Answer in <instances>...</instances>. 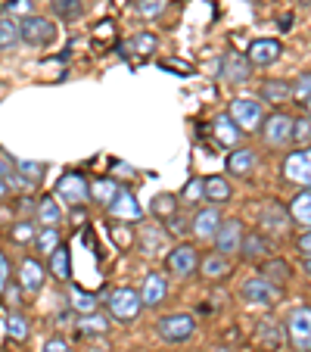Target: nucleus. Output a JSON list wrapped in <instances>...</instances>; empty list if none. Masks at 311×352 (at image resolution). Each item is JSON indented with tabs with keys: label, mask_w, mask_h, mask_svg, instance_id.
<instances>
[{
	"label": "nucleus",
	"mask_w": 311,
	"mask_h": 352,
	"mask_svg": "<svg viewBox=\"0 0 311 352\" xmlns=\"http://www.w3.org/2000/svg\"><path fill=\"white\" fill-rule=\"evenodd\" d=\"M233 197V187L227 178H221V175H209V178L203 181V199H209L212 206H221V203H227V199Z\"/></svg>",
	"instance_id": "obj_23"
},
{
	"label": "nucleus",
	"mask_w": 311,
	"mask_h": 352,
	"mask_svg": "<svg viewBox=\"0 0 311 352\" xmlns=\"http://www.w3.org/2000/svg\"><path fill=\"white\" fill-rule=\"evenodd\" d=\"M286 340H290L292 352H311V309L299 306L286 321Z\"/></svg>",
	"instance_id": "obj_5"
},
{
	"label": "nucleus",
	"mask_w": 311,
	"mask_h": 352,
	"mask_svg": "<svg viewBox=\"0 0 311 352\" xmlns=\"http://www.w3.org/2000/svg\"><path fill=\"white\" fill-rule=\"evenodd\" d=\"M165 265H168V272H172L174 278H190V274L196 272V265H199V253L193 250L190 243H178L172 253L165 256Z\"/></svg>",
	"instance_id": "obj_11"
},
{
	"label": "nucleus",
	"mask_w": 311,
	"mask_h": 352,
	"mask_svg": "<svg viewBox=\"0 0 311 352\" xmlns=\"http://www.w3.org/2000/svg\"><path fill=\"white\" fill-rule=\"evenodd\" d=\"M41 352H72V349H69V343L62 337H54V340H47Z\"/></svg>",
	"instance_id": "obj_47"
},
{
	"label": "nucleus",
	"mask_w": 311,
	"mask_h": 352,
	"mask_svg": "<svg viewBox=\"0 0 311 352\" xmlns=\"http://www.w3.org/2000/svg\"><path fill=\"white\" fill-rule=\"evenodd\" d=\"M7 193H10V187H7V181H3V178H0V199H3V197H7Z\"/></svg>",
	"instance_id": "obj_52"
},
{
	"label": "nucleus",
	"mask_w": 311,
	"mask_h": 352,
	"mask_svg": "<svg viewBox=\"0 0 311 352\" xmlns=\"http://www.w3.org/2000/svg\"><path fill=\"white\" fill-rule=\"evenodd\" d=\"M165 221H168V231H174V234H187V231H190V228H187V221L181 219L178 212H174V215H168Z\"/></svg>",
	"instance_id": "obj_48"
},
{
	"label": "nucleus",
	"mask_w": 311,
	"mask_h": 352,
	"mask_svg": "<svg viewBox=\"0 0 311 352\" xmlns=\"http://www.w3.org/2000/svg\"><path fill=\"white\" fill-rule=\"evenodd\" d=\"M19 290L22 287H13V290H10V306H19L22 299H19Z\"/></svg>",
	"instance_id": "obj_50"
},
{
	"label": "nucleus",
	"mask_w": 311,
	"mask_h": 352,
	"mask_svg": "<svg viewBox=\"0 0 311 352\" xmlns=\"http://www.w3.org/2000/svg\"><path fill=\"white\" fill-rule=\"evenodd\" d=\"M255 166H258V156L249 146H237V150H231V156H227V172L237 175V178H249V175L255 172Z\"/></svg>",
	"instance_id": "obj_19"
},
{
	"label": "nucleus",
	"mask_w": 311,
	"mask_h": 352,
	"mask_svg": "<svg viewBox=\"0 0 311 352\" xmlns=\"http://www.w3.org/2000/svg\"><path fill=\"white\" fill-rule=\"evenodd\" d=\"M286 212H290V219L296 221L302 231H308V225H311V190H308V187H302V190L290 199Z\"/></svg>",
	"instance_id": "obj_24"
},
{
	"label": "nucleus",
	"mask_w": 311,
	"mask_h": 352,
	"mask_svg": "<svg viewBox=\"0 0 311 352\" xmlns=\"http://www.w3.org/2000/svg\"><path fill=\"white\" fill-rule=\"evenodd\" d=\"M212 134H215V140H218L221 146H237L240 144V138H243V131H240L237 125H233V119L231 116H218V119L212 122Z\"/></svg>",
	"instance_id": "obj_26"
},
{
	"label": "nucleus",
	"mask_w": 311,
	"mask_h": 352,
	"mask_svg": "<svg viewBox=\"0 0 311 352\" xmlns=\"http://www.w3.org/2000/svg\"><path fill=\"white\" fill-rule=\"evenodd\" d=\"M34 234H38L34 221H16V225H13V240H16V243H32Z\"/></svg>",
	"instance_id": "obj_44"
},
{
	"label": "nucleus",
	"mask_w": 311,
	"mask_h": 352,
	"mask_svg": "<svg viewBox=\"0 0 311 352\" xmlns=\"http://www.w3.org/2000/svg\"><path fill=\"white\" fill-rule=\"evenodd\" d=\"M237 253L243 256L246 262H258V259H268V256L274 253V243H271V237H265L262 231H243Z\"/></svg>",
	"instance_id": "obj_13"
},
{
	"label": "nucleus",
	"mask_w": 311,
	"mask_h": 352,
	"mask_svg": "<svg viewBox=\"0 0 311 352\" xmlns=\"http://www.w3.org/2000/svg\"><path fill=\"white\" fill-rule=\"evenodd\" d=\"M262 278H268L271 284H277V287H286L292 280V265L286 259H280V256H268L265 259V265H262Z\"/></svg>",
	"instance_id": "obj_25"
},
{
	"label": "nucleus",
	"mask_w": 311,
	"mask_h": 352,
	"mask_svg": "<svg viewBox=\"0 0 311 352\" xmlns=\"http://www.w3.org/2000/svg\"><path fill=\"white\" fill-rule=\"evenodd\" d=\"M311 122L308 116H299V119H292V131H290V140H296V144H308V134H311Z\"/></svg>",
	"instance_id": "obj_43"
},
{
	"label": "nucleus",
	"mask_w": 311,
	"mask_h": 352,
	"mask_svg": "<svg viewBox=\"0 0 311 352\" xmlns=\"http://www.w3.org/2000/svg\"><path fill=\"white\" fill-rule=\"evenodd\" d=\"M44 280H47V268L41 265L38 259H22V265H19V287L25 293H38L41 287H44Z\"/></svg>",
	"instance_id": "obj_20"
},
{
	"label": "nucleus",
	"mask_w": 311,
	"mask_h": 352,
	"mask_svg": "<svg viewBox=\"0 0 311 352\" xmlns=\"http://www.w3.org/2000/svg\"><path fill=\"white\" fill-rule=\"evenodd\" d=\"M292 103H299L302 109H308V103H311V75L308 72H302L299 75V81L292 85Z\"/></svg>",
	"instance_id": "obj_39"
},
{
	"label": "nucleus",
	"mask_w": 311,
	"mask_h": 352,
	"mask_svg": "<svg viewBox=\"0 0 311 352\" xmlns=\"http://www.w3.org/2000/svg\"><path fill=\"white\" fill-rule=\"evenodd\" d=\"M284 178L292 181V184H299V187H308L311 184V153H308V146H302V150H292V153L286 156Z\"/></svg>",
	"instance_id": "obj_10"
},
{
	"label": "nucleus",
	"mask_w": 311,
	"mask_h": 352,
	"mask_svg": "<svg viewBox=\"0 0 311 352\" xmlns=\"http://www.w3.org/2000/svg\"><path fill=\"white\" fill-rule=\"evenodd\" d=\"M106 209H109V215L119 221H140L143 219V206L137 203V197H134L131 190H119Z\"/></svg>",
	"instance_id": "obj_16"
},
{
	"label": "nucleus",
	"mask_w": 311,
	"mask_h": 352,
	"mask_svg": "<svg viewBox=\"0 0 311 352\" xmlns=\"http://www.w3.org/2000/svg\"><path fill=\"white\" fill-rule=\"evenodd\" d=\"M227 116L233 119V125H237L240 131H255V128L262 125V119H265V113H262V100H252V97L231 100Z\"/></svg>",
	"instance_id": "obj_6"
},
{
	"label": "nucleus",
	"mask_w": 311,
	"mask_h": 352,
	"mask_svg": "<svg viewBox=\"0 0 311 352\" xmlns=\"http://www.w3.org/2000/svg\"><path fill=\"white\" fill-rule=\"evenodd\" d=\"M240 296L246 299V302H252V306H277L280 299H284V287L271 284L268 278H249L243 280V287H240Z\"/></svg>",
	"instance_id": "obj_3"
},
{
	"label": "nucleus",
	"mask_w": 311,
	"mask_h": 352,
	"mask_svg": "<svg viewBox=\"0 0 311 352\" xmlns=\"http://www.w3.org/2000/svg\"><path fill=\"white\" fill-rule=\"evenodd\" d=\"M106 306H109V318L122 321V324H131V321H137L143 302H140L137 290H131V287H115V290H109Z\"/></svg>",
	"instance_id": "obj_2"
},
{
	"label": "nucleus",
	"mask_w": 311,
	"mask_h": 352,
	"mask_svg": "<svg viewBox=\"0 0 311 352\" xmlns=\"http://www.w3.org/2000/svg\"><path fill=\"white\" fill-rule=\"evenodd\" d=\"M292 97V85L284 78H268L265 85L258 87V100H265L271 107H280V103H290Z\"/></svg>",
	"instance_id": "obj_22"
},
{
	"label": "nucleus",
	"mask_w": 311,
	"mask_h": 352,
	"mask_svg": "<svg viewBox=\"0 0 311 352\" xmlns=\"http://www.w3.org/2000/svg\"><path fill=\"white\" fill-rule=\"evenodd\" d=\"M296 246H299V253H302L305 272H308V259H311V234H308V231H302V237L296 240Z\"/></svg>",
	"instance_id": "obj_46"
},
{
	"label": "nucleus",
	"mask_w": 311,
	"mask_h": 352,
	"mask_svg": "<svg viewBox=\"0 0 311 352\" xmlns=\"http://www.w3.org/2000/svg\"><path fill=\"white\" fill-rule=\"evenodd\" d=\"M255 340L265 346V349L277 352L280 343H284V327H280V321L271 318V315H268V318H262V321L255 324Z\"/></svg>",
	"instance_id": "obj_21"
},
{
	"label": "nucleus",
	"mask_w": 311,
	"mask_h": 352,
	"mask_svg": "<svg viewBox=\"0 0 311 352\" xmlns=\"http://www.w3.org/2000/svg\"><path fill=\"white\" fill-rule=\"evenodd\" d=\"M178 197H172V193H159V197L152 199V215H159V219H168V215L178 212V203H174Z\"/></svg>",
	"instance_id": "obj_40"
},
{
	"label": "nucleus",
	"mask_w": 311,
	"mask_h": 352,
	"mask_svg": "<svg viewBox=\"0 0 311 352\" xmlns=\"http://www.w3.org/2000/svg\"><path fill=\"white\" fill-rule=\"evenodd\" d=\"M50 10L66 22H75L84 16V3H81V0H50Z\"/></svg>",
	"instance_id": "obj_36"
},
{
	"label": "nucleus",
	"mask_w": 311,
	"mask_h": 352,
	"mask_svg": "<svg viewBox=\"0 0 311 352\" xmlns=\"http://www.w3.org/2000/svg\"><path fill=\"white\" fill-rule=\"evenodd\" d=\"M249 75H252V63L246 60V54L227 50V54L221 56V78H224L227 85H246Z\"/></svg>",
	"instance_id": "obj_12"
},
{
	"label": "nucleus",
	"mask_w": 311,
	"mask_h": 352,
	"mask_svg": "<svg viewBox=\"0 0 311 352\" xmlns=\"http://www.w3.org/2000/svg\"><path fill=\"white\" fill-rule=\"evenodd\" d=\"M19 206H22V212H34V203H32V199H22V203H19Z\"/></svg>",
	"instance_id": "obj_51"
},
{
	"label": "nucleus",
	"mask_w": 311,
	"mask_h": 352,
	"mask_svg": "<svg viewBox=\"0 0 311 352\" xmlns=\"http://www.w3.org/2000/svg\"><path fill=\"white\" fill-rule=\"evenodd\" d=\"M156 47H159V38H156V34H150V32H143V34L128 38L122 50H125V54H134V56H150Z\"/></svg>",
	"instance_id": "obj_30"
},
{
	"label": "nucleus",
	"mask_w": 311,
	"mask_h": 352,
	"mask_svg": "<svg viewBox=\"0 0 311 352\" xmlns=\"http://www.w3.org/2000/svg\"><path fill=\"white\" fill-rule=\"evenodd\" d=\"M168 0H140L137 3V13L143 16V19H159L162 13H165Z\"/></svg>",
	"instance_id": "obj_41"
},
{
	"label": "nucleus",
	"mask_w": 311,
	"mask_h": 352,
	"mask_svg": "<svg viewBox=\"0 0 311 352\" xmlns=\"http://www.w3.org/2000/svg\"><path fill=\"white\" fill-rule=\"evenodd\" d=\"M34 215H38V225H44V228H60V221H62V209L54 197L41 199L38 206H34Z\"/></svg>",
	"instance_id": "obj_29"
},
{
	"label": "nucleus",
	"mask_w": 311,
	"mask_h": 352,
	"mask_svg": "<svg viewBox=\"0 0 311 352\" xmlns=\"http://www.w3.org/2000/svg\"><path fill=\"white\" fill-rule=\"evenodd\" d=\"M258 231L265 234V237H284L286 231H290L292 219L290 212H286V206H280L277 199H271V203H265L262 206V212H258Z\"/></svg>",
	"instance_id": "obj_7"
},
{
	"label": "nucleus",
	"mask_w": 311,
	"mask_h": 352,
	"mask_svg": "<svg viewBox=\"0 0 311 352\" xmlns=\"http://www.w3.org/2000/svg\"><path fill=\"white\" fill-rule=\"evenodd\" d=\"M262 140H265L268 146H284L290 144V131H292V116L286 113H274L268 116V119H262Z\"/></svg>",
	"instance_id": "obj_9"
},
{
	"label": "nucleus",
	"mask_w": 311,
	"mask_h": 352,
	"mask_svg": "<svg viewBox=\"0 0 311 352\" xmlns=\"http://www.w3.org/2000/svg\"><path fill=\"white\" fill-rule=\"evenodd\" d=\"M143 253H150V256H156V253H162V250H168V237L159 231V228H143Z\"/></svg>",
	"instance_id": "obj_37"
},
{
	"label": "nucleus",
	"mask_w": 311,
	"mask_h": 352,
	"mask_svg": "<svg viewBox=\"0 0 311 352\" xmlns=\"http://www.w3.org/2000/svg\"><path fill=\"white\" fill-rule=\"evenodd\" d=\"M7 333L13 340H19V343H25L28 340V333H32V324H28V318L22 312H10V318H7Z\"/></svg>",
	"instance_id": "obj_38"
},
{
	"label": "nucleus",
	"mask_w": 311,
	"mask_h": 352,
	"mask_svg": "<svg viewBox=\"0 0 311 352\" xmlns=\"http://www.w3.org/2000/svg\"><path fill=\"white\" fill-rule=\"evenodd\" d=\"M56 197L66 199L69 206H84L87 199H91V190H87V178L81 172H66L56 184Z\"/></svg>",
	"instance_id": "obj_8"
},
{
	"label": "nucleus",
	"mask_w": 311,
	"mask_h": 352,
	"mask_svg": "<svg viewBox=\"0 0 311 352\" xmlns=\"http://www.w3.org/2000/svg\"><path fill=\"white\" fill-rule=\"evenodd\" d=\"M221 221H224V215H221V209H218V206H205V209H199V212L193 215V221H190V234H193L196 240H212Z\"/></svg>",
	"instance_id": "obj_15"
},
{
	"label": "nucleus",
	"mask_w": 311,
	"mask_h": 352,
	"mask_svg": "<svg viewBox=\"0 0 311 352\" xmlns=\"http://www.w3.org/2000/svg\"><path fill=\"white\" fill-rule=\"evenodd\" d=\"M50 274H54L56 280H62V284L72 278V268H69V250L62 243L56 246L54 253H50Z\"/></svg>",
	"instance_id": "obj_32"
},
{
	"label": "nucleus",
	"mask_w": 311,
	"mask_h": 352,
	"mask_svg": "<svg viewBox=\"0 0 311 352\" xmlns=\"http://www.w3.org/2000/svg\"><path fill=\"white\" fill-rule=\"evenodd\" d=\"M231 272V262H227V256H221V253H209L203 259V274L209 280H218V278H224V274Z\"/></svg>",
	"instance_id": "obj_34"
},
{
	"label": "nucleus",
	"mask_w": 311,
	"mask_h": 352,
	"mask_svg": "<svg viewBox=\"0 0 311 352\" xmlns=\"http://www.w3.org/2000/svg\"><path fill=\"white\" fill-rule=\"evenodd\" d=\"M181 203H187V206H196L199 199H203V181L199 178H190L187 181V187H184V193H181Z\"/></svg>",
	"instance_id": "obj_42"
},
{
	"label": "nucleus",
	"mask_w": 311,
	"mask_h": 352,
	"mask_svg": "<svg viewBox=\"0 0 311 352\" xmlns=\"http://www.w3.org/2000/svg\"><path fill=\"white\" fill-rule=\"evenodd\" d=\"M16 172L25 175L28 184H34V181L44 178V162H19V166H16Z\"/></svg>",
	"instance_id": "obj_45"
},
{
	"label": "nucleus",
	"mask_w": 311,
	"mask_h": 352,
	"mask_svg": "<svg viewBox=\"0 0 311 352\" xmlns=\"http://www.w3.org/2000/svg\"><path fill=\"white\" fill-rule=\"evenodd\" d=\"M299 3H302V7H308V3H311V0H299Z\"/></svg>",
	"instance_id": "obj_53"
},
{
	"label": "nucleus",
	"mask_w": 311,
	"mask_h": 352,
	"mask_svg": "<svg viewBox=\"0 0 311 352\" xmlns=\"http://www.w3.org/2000/svg\"><path fill=\"white\" fill-rule=\"evenodd\" d=\"M165 293H168V280L162 278L159 272H150V274L143 278V284H140L137 296H140V302H143V306L156 309L162 299H165Z\"/></svg>",
	"instance_id": "obj_18"
},
{
	"label": "nucleus",
	"mask_w": 311,
	"mask_h": 352,
	"mask_svg": "<svg viewBox=\"0 0 311 352\" xmlns=\"http://www.w3.org/2000/svg\"><path fill=\"white\" fill-rule=\"evenodd\" d=\"M240 237H243V221L240 219H224L215 231V253L221 256H233L240 250Z\"/></svg>",
	"instance_id": "obj_14"
},
{
	"label": "nucleus",
	"mask_w": 311,
	"mask_h": 352,
	"mask_svg": "<svg viewBox=\"0 0 311 352\" xmlns=\"http://www.w3.org/2000/svg\"><path fill=\"white\" fill-rule=\"evenodd\" d=\"M280 41L274 38H255L249 44V54H246V60L252 63V66H274V63L280 60Z\"/></svg>",
	"instance_id": "obj_17"
},
{
	"label": "nucleus",
	"mask_w": 311,
	"mask_h": 352,
	"mask_svg": "<svg viewBox=\"0 0 311 352\" xmlns=\"http://www.w3.org/2000/svg\"><path fill=\"white\" fill-rule=\"evenodd\" d=\"M156 331H159V337L165 343H187L196 333V318L190 312H172L165 318H159Z\"/></svg>",
	"instance_id": "obj_4"
},
{
	"label": "nucleus",
	"mask_w": 311,
	"mask_h": 352,
	"mask_svg": "<svg viewBox=\"0 0 311 352\" xmlns=\"http://www.w3.org/2000/svg\"><path fill=\"white\" fill-rule=\"evenodd\" d=\"M69 306H72V312H78V315L97 312L100 296L97 293H91V290H81V287H69Z\"/></svg>",
	"instance_id": "obj_28"
},
{
	"label": "nucleus",
	"mask_w": 311,
	"mask_h": 352,
	"mask_svg": "<svg viewBox=\"0 0 311 352\" xmlns=\"http://www.w3.org/2000/svg\"><path fill=\"white\" fill-rule=\"evenodd\" d=\"M87 190H91L93 203H100V206H109L122 187H119V181H113V178H97V181H87Z\"/></svg>",
	"instance_id": "obj_27"
},
{
	"label": "nucleus",
	"mask_w": 311,
	"mask_h": 352,
	"mask_svg": "<svg viewBox=\"0 0 311 352\" xmlns=\"http://www.w3.org/2000/svg\"><path fill=\"white\" fill-rule=\"evenodd\" d=\"M56 41V25L47 16L28 13L19 19V44L28 47H50Z\"/></svg>",
	"instance_id": "obj_1"
},
{
	"label": "nucleus",
	"mask_w": 311,
	"mask_h": 352,
	"mask_svg": "<svg viewBox=\"0 0 311 352\" xmlns=\"http://www.w3.org/2000/svg\"><path fill=\"white\" fill-rule=\"evenodd\" d=\"M109 324H113V318H109V315H103V312H87V315H81L78 331H81V333H106Z\"/></svg>",
	"instance_id": "obj_35"
},
{
	"label": "nucleus",
	"mask_w": 311,
	"mask_h": 352,
	"mask_svg": "<svg viewBox=\"0 0 311 352\" xmlns=\"http://www.w3.org/2000/svg\"><path fill=\"white\" fill-rule=\"evenodd\" d=\"M7 284H10V259L0 253V290H7Z\"/></svg>",
	"instance_id": "obj_49"
},
{
	"label": "nucleus",
	"mask_w": 311,
	"mask_h": 352,
	"mask_svg": "<svg viewBox=\"0 0 311 352\" xmlns=\"http://www.w3.org/2000/svg\"><path fill=\"white\" fill-rule=\"evenodd\" d=\"M34 250H38V253H44V256H50L56 250V246L62 243V237H60V228H41L38 234H34Z\"/></svg>",
	"instance_id": "obj_33"
},
{
	"label": "nucleus",
	"mask_w": 311,
	"mask_h": 352,
	"mask_svg": "<svg viewBox=\"0 0 311 352\" xmlns=\"http://www.w3.org/2000/svg\"><path fill=\"white\" fill-rule=\"evenodd\" d=\"M19 47V19L0 16V50H16Z\"/></svg>",
	"instance_id": "obj_31"
}]
</instances>
